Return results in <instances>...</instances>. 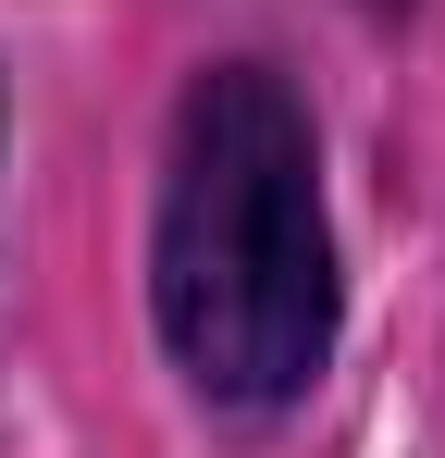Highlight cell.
Instances as JSON below:
<instances>
[{"label":"cell","instance_id":"obj_1","mask_svg":"<svg viewBox=\"0 0 445 458\" xmlns=\"http://www.w3.org/2000/svg\"><path fill=\"white\" fill-rule=\"evenodd\" d=\"M161 335L198 396L285 409L334 347V224H322V149L273 63H211L173 112L161 174Z\"/></svg>","mask_w":445,"mask_h":458}]
</instances>
